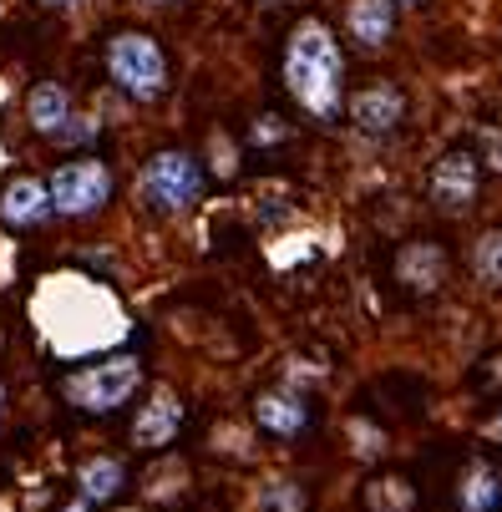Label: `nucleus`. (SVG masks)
Instances as JSON below:
<instances>
[{"instance_id":"obj_1","label":"nucleus","mask_w":502,"mask_h":512,"mask_svg":"<svg viewBox=\"0 0 502 512\" xmlns=\"http://www.w3.org/2000/svg\"><path fill=\"white\" fill-rule=\"evenodd\" d=\"M284 87L295 92V102L305 112H315L320 122L340 117V92H345V61L340 46L330 36V26L305 21L290 36V51H284Z\"/></svg>"},{"instance_id":"obj_2","label":"nucleus","mask_w":502,"mask_h":512,"mask_svg":"<svg viewBox=\"0 0 502 512\" xmlns=\"http://www.w3.org/2000/svg\"><path fill=\"white\" fill-rule=\"evenodd\" d=\"M107 71H112V82L137 102H153L168 87V61H163L158 41L142 36V31H122V36L107 41Z\"/></svg>"},{"instance_id":"obj_3","label":"nucleus","mask_w":502,"mask_h":512,"mask_svg":"<svg viewBox=\"0 0 502 512\" xmlns=\"http://www.w3.org/2000/svg\"><path fill=\"white\" fill-rule=\"evenodd\" d=\"M137 381H142V365L132 355H112V360H97L77 376H66V401L102 416V411H117L137 391Z\"/></svg>"},{"instance_id":"obj_4","label":"nucleus","mask_w":502,"mask_h":512,"mask_svg":"<svg viewBox=\"0 0 502 512\" xmlns=\"http://www.w3.org/2000/svg\"><path fill=\"white\" fill-rule=\"evenodd\" d=\"M137 193L153 213H183L203 193V173L188 153H158L137 178Z\"/></svg>"},{"instance_id":"obj_5","label":"nucleus","mask_w":502,"mask_h":512,"mask_svg":"<svg viewBox=\"0 0 502 512\" xmlns=\"http://www.w3.org/2000/svg\"><path fill=\"white\" fill-rule=\"evenodd\" d=\"M46 188H51V208H56V213L87 218V213H97V208L112 198V173H107L97 158H82V163L56 168V178H51Z\"/></svg>"},{"instance_id":"obj_6","label":"nucleus","mask_w":502,"mask_h":512,"mask_svg":"<svg viewBox=\"0 0 502 512\" xmlns=\"http://www.w3.org/2000/svg\"><path fill=\"white\" fill-rule=\"evenodd\" d=\"M426 193H432L437 208H467L477 198V158L472 153H447L432 178H426Z\"/></svg>"},{"instance_id":"obj_7","label":"nucleus","mask_w":502,"mask_h":512,"mask_svg":"<svg viewBox=\"0 0 502 512\" xmlns=\"http://www.w3.org/2000/svg\"><path fill=\"white\" fill-rule=\"evenodd\" d=\"M51 213H56L51 188L41 178H16V183H6V193H0V218H6L11 229H36Z\"/></svg>"},{"instance_id":"obj_8","label":"nucleus","mask_w":502,"mask_h":512,"mask_svg":"<svg viewBox=\"0 0 502 512\" xmlns=\"http://www.w3.org/2000/svg\"><path fill=\"white\" fill-rule=\"evenodd\" d=\"M401 112H406V97L391 82H376V87H366L361 97L350 102V122L361 132H371V137H386L401 122Z\"/></svg>"},{"instance_id":"obj_9","label":"nucleus","mask_w":502,"mask_h":512,"mask_svg":"<svg viewBox=\"0 0 502 512\" xmlns=\"http://www.w3.org/2000/svg\"><path fill=\"white\" fill-rule=\"evenodd\" d=\"M178 421H183V406L173 391H153V401L137 411L132 421V447H168L178 436Z\"/></svg>"},{"instance_id":"obj_10","label":"nucleus","mask_w":502,"mask_h":512,"mask_svg":"<svg viewBox=\"0 0 502 512\" xmlns=\"http://www.w3.org/2000/svg\"><path fill=\"white\" fill-rule=\"evenodd\" d=\"M396 274H401V284H411V289H437V284L447 279V254H442L437 244H406L401 259H396Z\"/></svg>"},{"instance_id":"obj_11","label":"nucleus","mask_w":502,"mask_h":512,"mask_svg":"<svg viewBox=\"0 0 502 512\" xmlns=\"http://www.w3.org/2000/svg\"><path fill=\"white\" fill-rule=\"evenodd\" d=\"M396 26V6L391 0H355L350 6V36L361 46H381Z\"/></svg>"},{"instance_id":"obj_12","label":"nucleus","mask_w":502,"mask_h":512,"mask_svg":"<svg viewBox=\"0 0 502 512\" xmlns=\"http://www.w3.org/2000/svg\"><path fill=\"white\" fill-rule=\"evenodd\" d=\"M254 421H259L264 431H274V436H295V431L305 426V406H300L295 396H284V391H264V396L254 401Z\"/></svg>"},{"instance_id":"obj_13","label":"nucleus","mask_w":502,"mask_h":512,"mask_svg":"<svg viewBox=\"0 0 502 512\" xmlns=\"http://www.w3.org/2000/svg\"><path fill=\"white\" fill-rule=\"evenodd\" d=\"M26 112H31V127H36V132H61V127L71 122V97H66L56 82H41V87L31 92Z\"/></svg>"},{"instance_id":"obj_14","label":"nucleus","mask_w":502,"mask_h":512,"mask_svg":"<svg viewBox=\"0 0 502 512\" xmlns=\"http://www.w3.org/2000/svg\"><path fill=\"white\" fill-rule=\"evenodd\" d=\"M457 502H462V512H492V507L502 502L497 472H492L487 462H472L467 477H462V487H457Z\"/></svg>"},{"instance_id":"obj_15","label":"nucleus","mask_w":502,"mask_h":512,"mask_svg":"<svg viewBox=\"0 0 502 512\" xmlns=\"http://www.w3.org/2000/svg\"><path fill=\"white\" fill-rule=\"evenodd\" d=\"M122 477H127V472H122L117 457H92V462H82V472H77L82 502H107V497H117Z\"/></svg>"},{"instance_id":"obj_16","label":"nucleus","mask_w":502,"mask_h":512,"mask_svg":"<svg viewBox=\"0 0 502 512\" xmlns=\"http://www.w3.org/2000/svg\"><path fill=\"white\" fill-rule=\"evenodd\" d=\"M366 502H371V512H406L411 507V487L401 477H386V482H371Z\"/></svg>"},{"instance_id":"obj_17","label":"nucleus","mask_w":502,"mask_h":512,"mask_svg":"<svg viewBox=\"0 0 502 512\" xmlns=\"http://www.w3.org/2000/svg\"><path fill=\"white\" fill-rule=\"evenodd\" d=\"M477 274L487 279V284H502V229H492V234H482L477 239Z\"/></svg>"},{"instance_id":"obj_18","label":"nucleus","mask_w":502,"mask_h":512,"mask_svg":"<svg viewBox=\"0 0 502 512\" xmlns=\"http://www.w3.org/2000/svg\"><path fill=\"white\" fill-rule=\"evenodd\" d=\"M305 507V492L295 482H269V492L259 497V512H300Z\"/></svg>"},{"instance_id":"obj_19","label":"nucleus","mask_w":502,"mask_h":512,"mask_svg":"<svg viewBox=\"0 0 502 512\" xmlns=\"http://www.w3.org/2000/svg\"><path fill=\"white\" fill-rule=\"evenodd\" d=\"M482 148H487V168H497L502 173V132L492 127V132H482Z\"/></svg>"},{"instance_id":"obj_20","label":"nucleus","mask_w":502,"mask_h":512,"mask_svg":"<svg viewBox=\"0 0 502 512\" xmlns=\"http://www.w3.org/2000/svg\"><path fill=\"white\" fill-rule=\"evenodd\" d=\"M482 436H492V442H502V411H497V416H492V421L482 426Z\"/></svg>"},{"instance_id":"obj_21","label":"nucleus","mask_w":502,"mask_h":512,"mask_svg":"<svg viewBox=\"0 0 502 512\" xmlns=\"http://www.w3.org/2000/svg\"><path fill=\"white\" fill-rule=\"evenodd\" d=\"M41 6H71V0H41Z\"/></svg>"},{"instance_id":"obj_22","label":"nucleus","mask_w":502,"mask_h":512,"mask_svg":"<svg viewBox=\"0 0 502 512\" xmlns=\"http://www.w3.org/2000/svg\"><path fill=\"white\" fill-rule=\"evenodd\" d=\"M0 416H6V386H0Z\"/></svg>"},{"instance_id":"obj_23","label":"nucleus","mask_w":502,"mask_h":512,"mask_svg":"<svg viewBox=\"0 0 502 512\" xmlns=\"http://www.w3.org/2000/svg\"><path fill=\"white\" fill-rule=\"evenodd\" d=\"M401 6H421V0H401Z\"/></svg>"},{"instance_id":"obj_24","label":"nucleus","mask_w":502,"mask_h":512,"mask_svg":"<svg viewBox=\"0 0 502 512\" xmlns=\"http://www.w3.org/2000/svg\"><path fill=\"white\" fill-rule=\"evenodd\" d=\"M497 381H502V360H497Z\"/></svg>"},{"instance_id":"obj_25","label":"nucleus","mask_w":502,"mask_h":512,"mask_svg":"<svg viewBox=\"0 0 502 512\" xmlns=\"http://www.w3.org/2000/svg\"><path fill=\"white\" fill-rule=\"evenodd\" d=\"M269 6H284V0H269Z\"/></svg>"},{"instance_id":"obj_26","label":"nucleus","mask_w":502,"mask_h":512,"mask_svg":"<svg viewBox=\"0 0 502 512\" xmlns=\"http://www.w3.org/2000/svg\"><path fill=\"white\" fill-rule=\"evenodd\" d=\"M153 6H168V0H153Z\"/></svg>"},{"instance_id":"obj_27","label":"nucleus","mask_w":502,"mask_h":512,"mask_svg":"<svg viewBox=\"0 0 502 512\" xmlns=\"http://www.w3.org/2000/svg\"><path fill=\"white\" fill-rule=\"evenodd\" d=\"M0 345H6V335H0Z\"/></svg>"}]
</instances>
